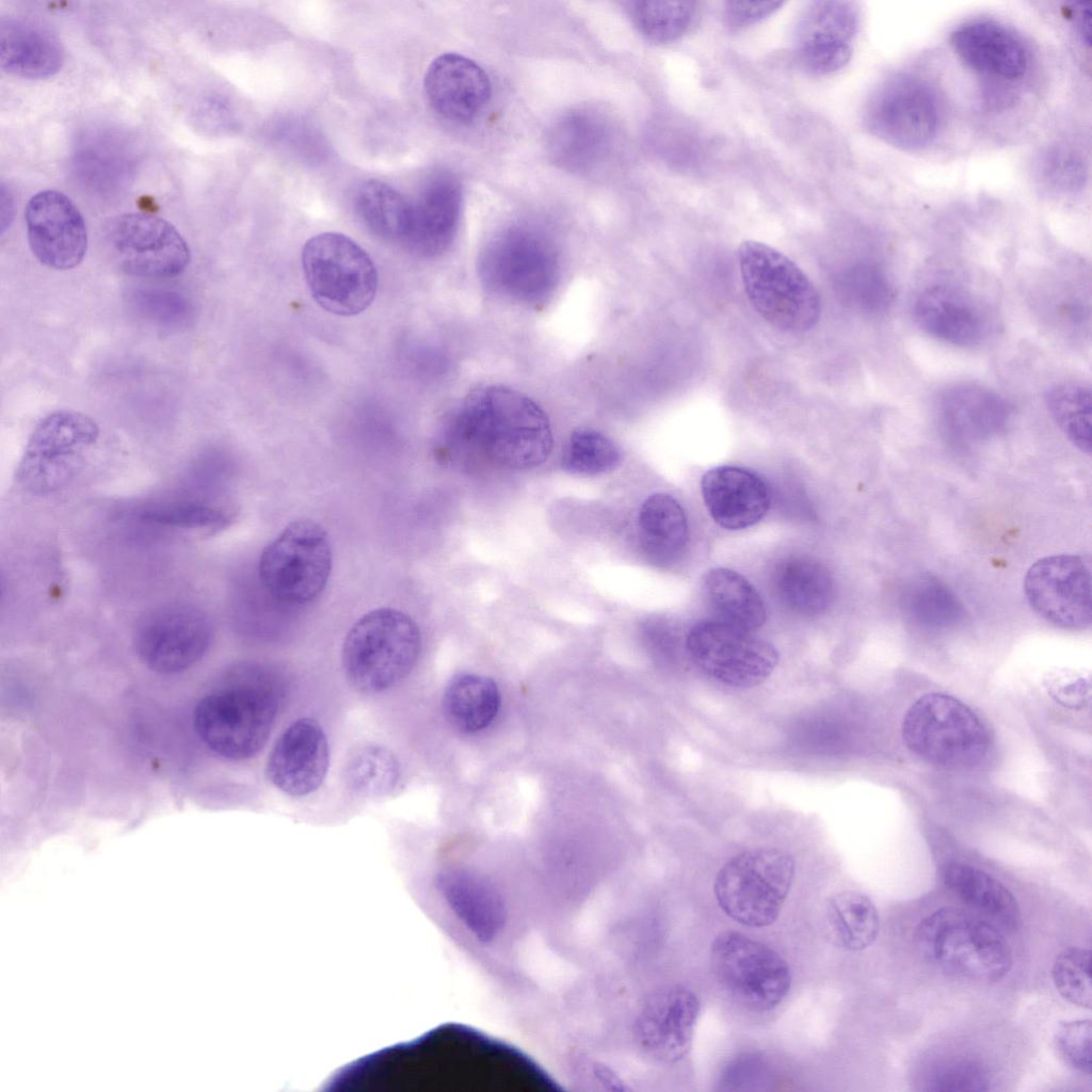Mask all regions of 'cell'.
<instances>
[{
    "label": "cell",
    "instance_id": "obj_1",
    "mask_svg": "<svg viewBox=\"0 0 1092 1092\" xmlns=\"http://www.w3.org/2000/svg\"><path fill=\"white\" fill-rule=\"evenodd\" d=\"M503 1060L497 1040L463 1025H445L344 1071L346 1089L493 1092Z\"/></svg>",
    "mask_w": 1092,
    "mask_h": 1092
},
{
    "label": "cell",
    "instance_id": "obj_2",
    "mask_svg": "<svg viewBox=\"0 0 1092 1092\" xmlns=\"http://www.w3.org/2000/svg\"><path fill=\"white\" fill-rule=\"evenodd\" d=\"M552 447L549 420L524 394L503 386L471 391L445 416L435 454L463 469L488 462L509 469H530Z\"/></svg>",
    "mask_w": 1092,
    "mask_h": 1092
},
{
    "label": "cell",
    "instance_id": "obj_3",
    "mask_svg": "<svg viewBox=\"0 0 1092 1092\" xmlns=\"http://www.w3.org/2000/svg\"><path fill=\"white\" fill-rule=\"evenodd\" d=\"M277 703L260 669L237 665L197 703L194 728L214 753L232 760L251 758L270 736Z\"/></svg>",
    "mask_w": 1092,
    "mask_h": 1092
},
{
    "label": "cell",
    "instance_id": "obj_4",
    "mask_svg": "<svg viewBox=\"0 0 1092 1092\" xmlns=\"http://www.w3.org/2000/svg\"><path fill=\"white\" fill-rule=\"evenodd\" d=\"M420 649V631L408 614L390 607L376 608L349 629L342 645V665L355 689L380 693L412 671Z\"/></svg>",
    "mask_w": 1092,
    "mask_h": 1092
},
{
    "label": "cell",
    "instance_id": "obj_5",
    "mask_svg": "<svg viewBox=\"0 0 1092 1092\" xmlns=\"http://www.w3.org/2000/svg\"><path fill=\"white\" fill-rule=\"evenodd\" d=\"M737 257L746 296L762 319L789 333L816 326L821 315L819 293L791 259L754 240L743 241Z\"/></svg>",
    "mask_w": 1092,
    "mask_h": 1092
},
{
    "label": "cell",
    "instance_id": "obj_6",
    "mask_svg": "<svg viewBox=\"0 0 1092 1092\" xmlns=\"http://www.w3.org/2000/svg\"><path fill=\"white\" fill-rule=\"evenodd\" d=\"M917 938L925 956L953 976L996 982L1012 966L1011 946L996 926L960 908L945 906L927 916Z\"/></svg>",
    "mask_w": 1092,
    "mask_h": 1092
},
{
    "label": "cell",
    "instance_id": "obj_7",
    "mask_svg": "<svg viewBox=\"0 0 1092 1092\" xmlns=\"http://www.w3.org/2000/svg\"><path fill=\"white\" fill-rule=\"evenodd\" d=\"M901 733L912 753L949 769L979 765L992 745L981 719L960 700L938 692L924 694L912 704Z\"/></svg>",
    "mask_w": 1092,
    "mask_h": 1092
},
{
    "label": "cell",
    "instance_id": "obj_8",
    "mask_svg": "<svg viewBox=\"0 0 1092 1092\" xmlns=\"http://www.w3.org/2000/svg\"><path fill=\"white\" fill-rule=\"evenodd\" d=\"M479 273L496 294L529 305L543 304L558 283V254L544 231L517 223L487 242L479 259Z\"/></svg>",
    "mask_w": 1092,
    "mask_h": 1092
},
{
    "label": "cell",
    "instance_id": "obj_9",
    "mask_svg": "<svg viewBox=\"0 0 1092 1092\" xmlns=\"http://www.w3.org/2000/svg\"><path fill=\"white\" fill-rule=\"evenodd\" d=\"M793 857L776 848L743 851L719 870L713 892L720 908L735 921L762 928L780 915L794 877Z\"/></svg>",
    "mask_w": 1092,
    "mask_h": 1092
},
{
    "label": "cell",
    "instance_id": "obj_10",
    "mask_svg": "<svg viewBox=\"0 0 1092 1092\" xmlns=\"http://www.w3.org/2000/svg\"><path fill=\"white\" fill-rule=\"evenodd\" d=\"M302 267L314 300L331 314H360L376 294L378 272L371 257L343 234L310 238L302 251Z\"/></svg>",
    "mask_w": 1092,
    "mask_h": 1092
},
{
    "label": "cell",
    "instance_id": "obj_11",
    "mask_svg": "<svg viewBox=\"0 0 1092 1092\" xmlns=\"http://www.w3.org/2000/svg\"><path fill=\"white\" fill-rule=\"evenodd\" d=\"M332 569V549L324 529L309 519L291 521L261 552L259 579L274 599L289 606L315 600Z\"/></svg>",
    "mask_w": 1092,
    "mask_h": 1092
},
{
    "label": "cell",
    "instance_id": "obj_12",
    "mask_svg": "<svg viewBox=\"0 0 1092 1092\" xmlns=\"http://www.w3.org/2000/svg\"><path fill=\"white\" fill-rule=\"evenodd\" d=\"M99 436L97 423L75 411L45 417L32 432L16 470L18 485L32 495H49L82 470Z\"/></svg>",
    "mask_w": 1092,
    "mask_h": 1092
},
{
    "label": "cell",
    "instance_id": "obj_13",
    "mask_svg": "<svg viewBox=\"0 0 1092 1092\" xmlns=\"http://www.w3.org/2000/svg\"><path fill=\"white\" fill-rule=\"evenodd\" d=\"M710 961L721 986L751 1011H770L789 992L787 962L769 946L739 932L719 933L711 944Z\"/></svg>",
    "mask_w": 1092,
    "mask_h": 1092
},
{
    "label": "cell",
    "instance_id": "obj_14",
    "mask_svg": "<svg viewBox=\"0 0 1092 1092\" xmlns=\"http://www.w3.org/2000/svg\"><path fill=\"white\" fill-rule=\"evenodd\" d=\"M865 121L872 134L908 151L929 146L937 136L942 110L934 89L919 76L893 74L871 93Z\"/></svg>",
    "mask_w": 1092,
    "mask_h": 1092
},
{
    "label": "cell",
    "instance_id": "obj_15",
    "mask_svg": "<svg viewBox=\"0 0 1092 1092\" xmlns=\"http://www.w3.org/2000/svg\"><path fill=\"white\" fill-rule=\"evenodd\" d=\"M212 636V623L206 612L194 605L174 601L155 607L139 619L133 646L147 668L173 674L202 659Z\"/></svg>",
    "mask_w": 1092,
    "mask_h": 1092
},
{
    "label": "cell",
    "instance_id": "obj_16",
    "mask_svg": "<svg viewBox=\"0 0 1092 1092\" xmlns=\"http://www.w3.org/2000/svg\"><path fill=\"white\" fill-rule=\"evenodd\" d=\"M686 648L700 669L734 687L762 684L778 662L770 642L718 620L695 624L688 632Z\"/></svg>",
    "mask_w": 1092,
    "mask_h": 1092
},
{
    "label": "cell",
    "instance_id": "obj_17",
    "mask_svg": "<svg viewBox=\"0 0 1092 1092\" xmlns=\"http://www.w3.org/2000/svg\"><path fill=\"white\" fill-rule=\"evenodd\" d=\"M700 1010L696 994L680 984L659 986L645 999L631 1029L627 1088L631 1051L665 1064L677 1063L688 1055Z\"/></svg>",
    "mask_w": 1092,
    "mask_h": 1092
},
{
    "label": "cell",
    "instance_id": "obj_18",
    "mask_svg": "<svg viewBox=\"0 0 1092 1092\" xmlns=\"http://www.w3.org/2000/svg\"><path fill=\"white\" fill-rule=\"evenodd\" d=\"M1024 592L1031 609L1051 625L1082 630L1092 622L1091 567L1082 557L1060 553L1035 561Z\"/></svg>",
    "mask_w": 1092,
    "mask_h": 1092
},
{
    "label": "cell",
    "instance_id": "obj_19",
    "mask_svg": "<svg viewBox=\"0 0 1092 1092\" xmlns=\"http://www.w3.org/2000/svg\"><path fill=\"white\" fill-rule=\"evenodd\" d=\"M107 241L122 270L142 277H172L190 261L180 232L166 220L142 212L115 216L107 227Z\"/></svg>",
    "mask_w": 1092,
    "mask_h": 1092
},
{
    "label": "cell",
    "instance_id": "obj_20",
    "mask_svg": "<svg viewBox=\"0 0 1092 1092\" xmlns=\"http://www.w3.org/2000/svg\"><path fill=\"white\" fill-rule=\"evenodd\" d=\"M25 220L31 251L43 264L68 270L82 261L87 248L86 226L67 195L39 191L29 199Z\"/></svg>",
    "mask_w": 1092,
    "mask_h": 1092
},
{
    "label": "cell",
    "instance_id": "obj_21",
    "mask_svg": "<svg viewBox=\"0 0 1092 1092\" xmlns=\"http://www.w3.org/2000/svg\"><path fill=\"white\" fill-rule=\"evenodd\" d=\"M858 26V10L852 2L823 0L809 3L797 26L796 45L800 63L816 75L839 70L851 60Z\"/></svg>",
    "mask_w": 1092,
    "mask_h": 1092
},
{
    "label": "cell",
    "instance_id": "obj_22",
    "mask_svg": "<svg viewBox=\"0 0 1092 1092\" xmlns=\"http://www.w3.org/2000/svg\"><path fill=\"white\" fill-rule=\"evenodd\" d=\"M328 765L330 748L322 726L311 718H301L276 740L266 772L280 791L304 797L321 786Z\"/></svg>",
    "mask_w": 1092,
    "mask_h": 1092
},
{
    "label": "cell",
    "instance_id": "obj_23",
    "mask_svg": "<svg viewBox=\"0 0 1092 1092\" xmlns=\"http://www.w3.org/2000/svg\"><path fill=\"white\" fill-rule=\"evenodd\" d=\"M462 186L448 171L432 174L411 200V223L404 248L422 257L444 253L453 242L461 219Z\"/></svg>",
    "mask_w": 1092,
    "mask_h": 1092
},
{
    "label": "cell",
    "instance_id": "obj_24",
    "mask_svg": "<svg viewBox=\"0 0 1092 1092\" xmlns=\"http://www.w3.org/2000/svg\"><path fill=\"white\" fill-rule=\"evenodd\" d=\"M423 87L433 110L459 124L472 122L492 95V84L484 69L471 59L451 52L430 63Z\"/></svg>",
    "mask_w": 1092,
    "mask_h": 1092
},
{
    "label": "cell",
    "instance_id": "obj_25",
    "mask_svg": "<svg viewBox=\"0 0 1092 1092\" xmlns=\"http://www.w3.org/2000/svg\"><path fill=\"white\" fill-rule=\"evenodd\" d=\"M701 488L710 516L726 529L737 530L755 525L770 507L768 484L759 475L746 468H711L703 476Z\"/></svg>",
    "mask_w": 1092,
    "mask_h": 1092
},
{
    "label": "cell",
    "instance_id": "obj_26",
    "mask_svg": "<svg viewBox=\"0 0 1092 1092\" xmlns=\"http://www.w3.org/2000/svg\"><path fill=\"white\" fill-rule=\"evenodd\" d=\"M950 45L966 65L980 73L1013 80L1028 67V50L1023 39L994 19L963 22L951 32Z\"/></svg>",
    "mask_w": 1092,
    "mask_h": 1092
},
{
    "label": "cell",
    "instance_id": "obj_27",
    "mask_svg": "<svg viewBox=\"0 0 1092 1092\" xmlns=\"http://www.w3.org/2000/svg\"><path fill=\"white\" fill-rule=\"evenodd\" d=\"M916 324L928 335L958 347L978 344L986 334V320L975 301L949 284L924 288L913 304Z\"/></svg>",
    "mask_w": 1092,
    "mask_h": 1092
},
{
    "label": "cell",
    "instance_id": "obj_28",
    "mask_svg": "<svg viewBox=\"0 0 1092 1092\" xmlns=\"http://www.w3.org/2000/svg\"><path fill=\"white\" fill-rule=\"evenodd\" d=\"M614 130L609 117L579 108L561 115L550 127L547 148L552 160L573 172H589L610 154Z\"/></svg>",
    "mask_w": 1092,
    "mask_h": 1092
},
{
    "label": "cell",
    "instance_id": "obj_29",
    "mask_svg": "<svg viewBox=\"0 0 1092 1092\" xmlns=\"http://www.w3.org/2000/svg\"><path fill=\"white\" fill-rule=\"evenodd\" d=\"M63 62V45L49 27L27 17L1 22L0 65L6 73L43 79L57 74Z\"/></svg>",
    "mask_w": 1092,
    "mask_h": 1092
},
{
    "label": "cell",
    "instance_id": "obj_30",
    "mask_svg": "<svg viewBox=\"0 0 1092 1092\" xmlns=\"http://www.w3.org/2000/svg\"><path fill=\"white\" fill-rule=\"evenodd\" d=\"M938 416L956 436L979 439L1003 430L1012 408L999 394L976 384H959L945 389L937 403Z\"/></svg>",
    "mask_w": 1092,
    "mask_h": 1092
},
{
    "label": "cell",
    "instance_id": "obj_31",
    "mask_svg": "<svg viewBox=\"0 0 1092 1092\" xmlns=\"http://www.w3.org/2000/svg\"><path fill=\"white\" fill-rule=\"evenodd\" d=\"M945 886L959 899L1000 926L1017 928L1021 914L1012 893L996 878L974 866L952 862L943 870Z\"/></svg>",
    "mask_w": 1092,
    "mask_h": 1092
},
{
    "label": "cell",
    "instance_id": "obj_32",
    "mask_svg": "<svg viewBox=\"0 0 1092 1092\" xmlns=\"http://www.w3.org/2000/svg\"><path fill=\"white\" fill-rule=\"evenodd\" d=\"M780 601L792 613L815 616L825 611L834 595L833 579L819 562L807 557L784 560L774 573Z\"/></svg>",
    "mask_w": 1092,
    "mask_h": 1092
},
{
    "label": "cell",
    "instance_id": "obj_33",
    "mask_svg": "<svg viewBox=\"0 0 1092 1092\" xmlns=\"http://www.w3.org/2000/svg\"><path fill=\"white\" fill-rule=\"evenodd\" d=\"M702 589L718 621L746 631L765 623L766 607L761 596L739 573L724 567L711 568L703 577Z\"/></svg>",
    "mask_w": 1092,
    "mask_h": 1092
},
{
    "label": "cell",
    "instance_id": "obj_34",
    "mask_svg": "<svg viewBox=\"0 0 1092 1092\" xmlns=\"http://www.w3.org/2000/svg\"><path fill=\"white\" fill-rule=\"evenodd\" d=\"M641 544L656 563L665 564L678 558L688 542V520L680 503L671 495L654 494L639 511Z\"/></svg>",
    "mask_w": 1092,
    "mask_h": 1092
},
{
    "label": "cell",
    "instance_id": "obj_35",
    "mask_svg": "<svg viewBox=\"0 0 1092 1092\" xmlns=\"http://www.w3.org/2000/svg\"><path fill=\"white\" fill-rule=\"evenodd\" d=\"M500 701L499 689L493 679L478 674H460L447 685L443 707L455 729L473 734L494 721Z\"/></svg>",
    "mask_w": 1092,
    "mask_h": 1092
},
{
    "label": "cell",
    "instance_id": "obj_36",
    "mask_svg": "<svg viewBox=\"0 0 1092 1092\" xmlns=\"http://www.w3.org/2000/svg\"><path fill=\"white\" fill-rule=\"evenodd\" d=\"M355 205L373 234L404 248L411 223V200L391 186L370 179L358 189Z\"/></svg>",
    "mask_w": 1092,
    "mask_h": 1092
},
{
    "label": "cell",
    "instance_id": "obj_37",
    "mask_svg": "<svg viewBox=\"0 0 1092 1092\" xmlns=\"http://www.w3.org/2000/svg\"><path fill=\"white\" fill-rule=\"evenodd\" d=\"M828 922L834 942L841 948L857 951L874 943L880 918L873 902L866 895L844 890L830 898Z\"/></svg>",
    "mask_w": 1092,
    "mask_h": 1092
},
{
    "label": "cell",
    "instance_id": "obj_38",
    "mask_svg": "<svg viewBox=\"0 0 1092 1092\" xmlns=\"http://www.w3.org/2000/svg\"><path fill=\"white\" fill-rule=\"evenodd\" d=\"M1046 406L1061 432L1081 452L1092 450V394L1089 386L1063 383L1045 396Z\"/></svg>",
    "mask_w": 1092,
    "mask_h": 1092
},
{
    "label": "cell",
    "instance_id": "obj_39",
    "mask_svg": "<svg viewBox=\"0 0 1092 1092\" xmlns=\"http://www.w3.org/2000/svg\"><path fill=\"white\" fill-rule=\"evenodd\" d=\"M625 11L636 29L646 39L671 43L691 27L696 3L693 1L631 0L624 3Z\"/></svg>",
    "mask_w": 1092,
    "mask_h": 1092
},
{
    "label": "cell",
    "instance_id": "obj_40",
    "mask_svg": "<svg viewBox=\"0 0 1092 1092\" xmlns=\"http://www.w3.org/2000/svg\"><path fill=\"white\" fill-rule=\"evenodd\" d=\"M346 777L356 792L367 797H382L390 793L400 777L396 756L386 748L365 745L350 757Z\"/></svg>",
    "mask_w": 1092,
    "mask_h": 1092
},
{
    "label": "cell",
    "instance_id": "obj_41",
    "mask_svg": "<svg viewBox=\"0 0 1092 1092\" xmlns=\"http://www.w3.org/2000/svg\"><path fill=\"white\" fill-rule=\"evenodd\" d=\"M141 521L165 528L219 529L230 521L225 509L195 500L155 502L138 512Z\"/></svg>",
    "mask_w": 1092,
    "mask_h": 1092
},
{
    "label": "cell",
    "instance_id": "obj_42",
    "mask_svg": "<svg viewBox=\"0 0 1092 1092\" xmlns=\"http://www.w3.org/2000/svg\"><path fill=\"white\" fill-rule=\"evenodd\" d=\"M621 457V450L609 437L582 429L569 436L562 453V467L574 475L596 476L616 468Z\"/></svg>",
    "mask_w": 1092,
    "mask_h": 1092
},
{
    "label": "cell",
    "instance_id": "obj_43",
    "mask_svg": "<svg viewBox=\"0 0 1092 1092\" xmlns=\"http://www.w3.org/2000/svg\"><path fill=\"white\" fill-rule=\"evenodd\" d=\"M1053 980L1060 995L1073 1005L1090 1009L1092 1005L1091 950L1070 947L1058 954Z\"/></svg>",
    "mask_w": 1092,
    "mask_h": 1092
},
{
    "label": "cell",
    "instance_id": "obj_44",
    "mask_svg": "<svg viewBox=\"0 0 1092 1092\" xmlns=\"http://www.w3.org/2000/svg\"><path fill=\"white\" fill-rule=\"evenodd\" d=\"M129 303L140 317L165 328L180 327L191 317L190 303L175 291L133 289L129 293Z\"/></svg>",
    "mask_w": 1092,
    "mask_h": 1092
},
{
    "label": "cell",
    "instance_id": "obj_45",
    "mask_svg": "<svg viewBox=\"0 0 1092 1092\" xmlns=\"http://www.w3.org/2000/svg\"><path fill=\"white\" fill-rule=\"evenodd\" d=\"M910 610L927 623H946L958 617L959 606L946 588L937 582L918 583L909 596Z\"/></svg>",
    "mask_w": 1092,
    "mask_h": 1092
},
{
    "label": "cell",
    "instance_id": "obj_46",
    "mask_svg": "<svg viewBox=\"0 0 1092 1092\" xmlns=\"http://www.w3.org/2000/svg\"><path fill=\"white\" fill-rule=\"evenodd\" d=\"M1091 1033L1090 1019L1065 1022L1059 1025L1055 1034V1044L1061 1058L1071 1067L1091 1074Z\"/></svg>",
    "mask_w": 1092,
    "mask_h": 1092
},
{
    "label": "cell",
    "instance_id": "obj_47",
    "mask_svg": "<svg viewBox=\"0 0 1092 1092\" xmlns=\"http://www.w3.org/2000/svg\"><path fill=\"white\" fill-rule=\"evenodd\" d=\"M784 4V1L774 0L726 1L723 7V15L729 29L739 30L768 18Z\"/></svg>",
    "mask_w": 1092,
    "mask_h": 1092
},
{
    "label": "cell",
    "instance_id": "obj_48",
    "mask_svg": "<svg viewBox=\"0 0 1092 1092\" xmlns=\"http://www.w3.org/2000/svg\"><path fill=\"white\" fill-rule=\"evenodd\" d=\"M1092 12L1091 3L1088 1H1080L1073 5L1072 9V20L1075 31L1080 37L1081 42L1087 46L1091 43V22Z\"/></svg>",
    "mask_w": 1092,
    "mask_h": 1092
}]
</instances>
